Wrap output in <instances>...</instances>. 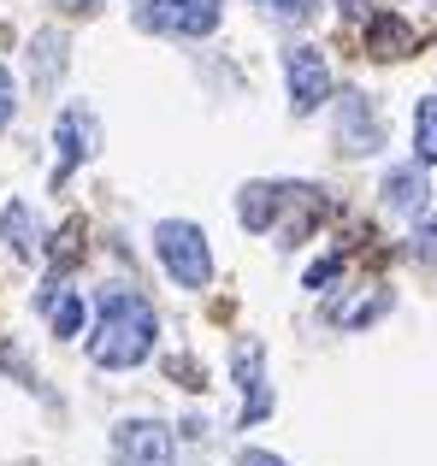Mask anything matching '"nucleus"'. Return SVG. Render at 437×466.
I'll return each mask as SVG.
<instances>
[{
	"instance_id": "f257e3e1",
	"label": "nucleus",
	"mask_w": 437,
	"mask_h": 466,
	"mask_svg": "<svg viewBox=\"0 0 437 466\" xmlns=\"http://www.w3.org/2000/svg\"><path fill=\"white\" fill-rule=\"evenodd\" d=\"M154 337H160V319H154L148 301L137 289H107L101 325L89 337V360L107 366V372H125V366H142L154 354Z\"/></svg>"
},
{
	"instance_id": "f03ea898",
	"label": "nucleus",
	"mask_w": 437,
	"mask_h": 466,
	"mask_svg": "<svg viewBox=\"0 0 437 466\" xmlns=\"http://www.w3.org/2000/svg\"><path fill=\"white\" fill-rule=\"evenodd\" d=\"M154 254H160V266L178 278V289H208L213 284L208 237H201V225H189V218H160V225H154Z\"/></svg>"
},
{
	"instance_id": "7ed1b4c3",
	"label": "nucleus",
	"mask_w": 437,
	"mask_h": 466,
	"mask_svg": "<svg viewBox=\"0 0 437 466\" xmlns=\"http://www.w3.org/2000/svg\"><path fill=\"white\" fill-rule=\"evenodd\" d=\"M137 30H160V35H213L225 6L218 0H130Z\"/></svg>"
},
{
	"instance_id": "20e7f679",
	"label": "nucleus",
	"mask_w": 437,
	"mask_h": 466,
	"mask_svg": "<svg viewBox=\"0 0 437 466\" xmlns=\"http://www.w3.org/2000/svg\"><path fill=\"white\" fill-rule=\"evenodd\" d=\"M284 83H290V113L296 118L320 113V106L331 101V66H325V54L308 47V42L284 54Z\"/></svg>"
},
{
	"instance_id": "39448f33",
	"label": "nucleus",
	"mask_w": 437,
	"mask_h": 466,
	"mask_svg": "<svg viewBox=\"0 0 437 466\" xmlns=\"http://www.w3.org/2000/svg\"><path fill=\"white\" fill-rule=\"evenodd\" d=\"M113 455L118 466H178V443L160 420H125L113 431Z\"/></svg>"
},
{
	"instance_id": "423d86ee",
	"label": "nucleus",
	"mask_w": 437,
	"mask_h": 466,
	"mask_svg": "<svg viewBox=\"0 0 437 466\" xmlns=\"http://www.w3.org/2000/svg\"><path fill=\"white\" fill-rule=\"evenodd\" d=\"M54 148H59L54 183H66L71 171L83 166V159L101 148V125H95V113H89V106H66V113H59V125H54Z\"/></svg>"
},
{
	"instance_id": "0eeeda50",
	"label": "nucleus",
	"mask_w": 437,
	"mask_h": 466,
	"mask_svg": "<svg viewBox=\"0 0 437 466\" xmlns=\"http://www.w3.org/2000/svg\"><path fill=\"white\" fill-rule=\"evenodd\" d=\"M337 148L355 154V159L384 148V125H379V113H372V101L361 89H349L343 101H337Z\"/></svg>"
},
{
	"instance_id": "6e6552de",
	"label": "nucleus",
	"mask_w": 437,
	"mask_h": 466,
	"mask_svg": "<svg viewBox=\"0 0 437 466\" xmlns=\"http://www.w3.org/2000/svg\"><path fill=\"white\" fill-rule=\"evenodd\" d=\"M230 372H237V384H242V425L266 420V413H272V396H266V349L260 342H237Z\"/></svg>"
},
{
	"instance_id": "1a4fd4ad",
	"label": "nucleus",
	"mask_w": 437,
	"mask_h": 466,
	"mask_svg": "<svg viewBox=\"0 0 437 466\" xmlns=\"http://www.w3.org/2000/svg\"><path fill=\"white\" fill-rule=\"evenodd\" d=\"M420 47V35L408 30V18H396V12H372L367 18V54L372 59H408Z\"/></svg>"
},
{
	"instance_id": "9d476101",
	"label": "nucleus",
	"mask_w": 437,
	"mask_h": 466,
	"mask_svg": "<svg viewBox=\"0 0 437 466\" xmlns=\"http://www.w3.org/2000/svg\"><path fill=\"white\" fill-rule=\"evenodd\" d=\"M379 195H384V207L391 213H426V171L420 166H391L384 171V183H379Z\"/></svg>"
},
{
	"instance_id": "9b49d317",
	"label": "nucleus",
	"mask_w": 437,
	"mask_h": 466,
	"mask_svg": "<svg viewBox=\"0 0 437 466\" xmlns=\"http://www.w3.org/2000/svg\"><path fill=\"white\" fill-rule=\"evenodd\" d=\"M0 242H6L18 260H36L42 254V237H36V218L24 201H6V213H0Z\"/></svg>"
},
{
	"instance_id": "f8f14e48",
	"label": "nucleus",
	"mask_w": 437,
	"mask_h": 466,
	"mask_svg": "<svg viewBox=\"0 0 437 466\" xmlns=\"http://www.w3.org/2000/svg\"><path fill=\"white\" fill-rule=\"evenodd\" d=\"M278 207H284V189H278V183H249V189L237 195V218L249 230H272Z\"/></svg>"
},
{
	"instance_id": "ddd939ff",
	"label": "nucleus",
	"mask_w": 437,
	"mask_h": 466,
	"mask_svg": "<svg viewBox=\"0 0 437 466\" xmlns=\"http://www.w3.org/2000/svg\"><path fill=\"white\" fill-rule=\"evenodd\" d=\"M30 66H36V83H54L59 71H66V35H54V30H42L36 35V47H30Z\"/></svg>"
},
{
	"instance_id": "4468645a",
	"label": "nucleus",
	"mask_w": 437,
	"mask_h": 466,
	"mask_svg": "<svg viewBox=\"0 0 437 466\" xmlns=\"http://www.w3.org/2000/svg\"><path fill=\"white\" fill-rule=\"evenodd\" d=\"M47 325H54V337H77L83 330V296L59 289V296L47 301Z\"/></svg>"
},
{
	"instance_id": "2eb2a0df",
	"label": "nucleus",
	"mask_w": 437,
	"mask_h": 466,
	"mask_svg": "<svg viewBox=\"0 0 437 466\" xmlns=\"http://www.w3.org/2000/svg\"><path fill=\"white\" fill-rule=\"evenodd\" d=\"M414 148H420V166H437V95H426L414 113Z\"/></svg>"
},
{
	"instance_id": "dca6fc26",
	"label": "nucleus",
	"mask_w": 437,
	"mask_h": 466,
	"mask_svg": "<svg viewBox=\"0 0 437 466\" xmlns=\"http://www.w3.org/2000/svg\"><path fill=\"white\" fill-rule=\"evenodd\" d=\"M254 6L272 24H313L320 18V0H254Z\"/></svg>"
},
{
	"instance_id": "f3484780",
	"label": "nucleus",
	"mask_w": 437,
	"mask_h": 466,
	"mask_svg": "<svg viewBox=\"0 0 437 466\" xmlns=\"http://www.w3.org/2000/svg\"><path fill=\"white\" fill-rule=\"evenodd\" d=\"M83 254V218H71L66 230H59V242H54V266H71Z\"/></svg>"
},
{
	"instance_id": "a211bd4d",
	"label": "nucleus",
	"mask_w": 437,
	"mask_h": 466,
	"mask_svg": "<svg viewBox=\"0 0 437 466\" xmlns=\"http://www.w3.org/2000/svg\"><path fill=\"white\" fill-rule=\"evenodd\" d=\"M337 272H343V254H325V260H313V266H308V278H301V284H308V289H325Z\"/></svg>"
},
{
	"instance_id": "6ab92c4d",
	"label": "nucleus",
	"mask_w": 437,
	"mask_h": 466,
	"mask_svg": "<svg viewBox=\"0 0 437 466\" xmlns=\"http://www.w3.org/2000/svg\"><path fill=\"white\" fill-rule=\"evenodd\" d=\"M414 254H420V260H437V213L420 218V230H414Z\"/></svg>"
},
{
	"instance_id": "aec40b11",
	"label": "nucleus",
	"mask_w": 437,
	"mask_h": 466,
	"mask_svg": "<svg viewBox=\"0 0 437 466\" xmlns=\"http://www.w3.org/2000/svg\"><path fill=\"white\" fill-rule=\"evenodd\" d=\"M12 106H18V89H12V71L0 66V130L12 125Z\"/></svg>"
},
{
	"instance_id": "412c9836",
	"label": "nucleus",
	"mask_w": 437,
	"mask_h": 466,
	"mask_svg": "<svg viewBox=\"0 0 437 466\" xmlns=\"http://www.w3.org/2000/svg\"><path fill=\"white\" fill-rule=\"evenodd\" d=\"M166 372H172V378H184V390H201V372H196V360H178V354H172V360H166Z\"/></svg>"
},
{
	"instance_id": "4be33fe9",
	"label": "nucleus",
	"mask_w": 437,
	"mask_h": 466,
	"mask_svg": "<svg viewBox=\"0 0 437 466\" xmlns=\"http://www.w3.org/2000/svg\"><path fill=\"white\" fill-rule=\"evenodd\" d=\"M237 466H284V461H278V455H266V449H242Z\"/></svg>"
},
{
	"instance_id": "5701e85b",
	"label": "nucleus",
	"mask_w": 437,
	"mask_h": 466,
	"mask_svg": "<svg viewBox=\"0 0 437 466\" xmlns=\"http://www.w3.org/2000/svg\"><path fill=\"white\" fill-rule=\"evenodd\" d=\"M59 12H95V6H107V0H54Z\"/></svg>"
}]
</instances>
